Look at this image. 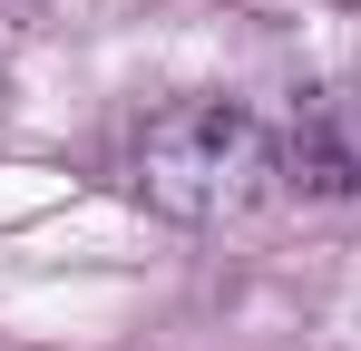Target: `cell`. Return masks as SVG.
<instances>
[{
  "instance_id": "6da1fadb",
  "label": "cell",
  "mask_w": 361,
  "mask_h": 351,
  "mask_svg": "<svg viewBox=\"0 0 361 351\" xmlns=\"http://www.w3.org/2000/svg\"><path fill=\"white\" fill-rule=\"evenodd\" d=\"M127 185L166 225H235V215L264 205V185H283L274 127L244 108V98H176V108H157L137 127Z\"/></svg>"
},
{
  "instance_id": "7a4b0ae2",
  "label": "cell",
  "mask_w": 361,
  "mask_h": 351,
  "mask_svg": "<svg viewBox=\"0 0 361 351\" xmlns=\"http://www.w3.org/2000/svg\"><path fill=\"white\" fill-rule=\"evenodd\" d=\"M274 166H283V185L312 195V205L361 195V137H352V117H342V98H302L293 137L274 147Z\"/></svg>"
}]
</instances>
